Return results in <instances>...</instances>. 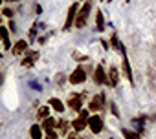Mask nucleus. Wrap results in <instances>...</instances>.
<instances>
[{
  "label": "nucleus",
  "mask_w": 156,
  "mask_h": 139,
  "mask_svg": "<svg viewBox=\"0 0 156 139\" xmlns=\"http://www.w3.org/2000/svg\"><path fill=\"white\" fill-rule=\"evenodd\" d=\"M90 11H92V2H90V0H87V2L79 8V11H77V17H75L73 26H75V28H79V29H83V28L87 26V20H88Z\"/></svg>",
  "instance_id": "obj_1"
},
{
  "label": "nucleus",
  "mask_w": 156,
  "mask_h": 139,
  "mask_svg": "<svg viewBox=\"0 0 156 139\" xmlns=\"http://www.w3.org/2000/svg\"><path fill=\"white\" fill-rule=\"evenodd\" d=\"M77 114H79V115H77V117L72 121V130L79 134V132H83L85 128H88V117H90V110H83V108H81L79 112H77Z\"/></svg>",
  "instance_id": "obj_2"
},
{
  "label": "nucleus",
  "mask_w": 156,
  "mask_h": 139,
  "mask_svg": "<svg viewBox=\"0 0 156 139\" xmlns=\"http://www.w3.org/2000/svg\"><path fill=\"white\" fill-rule=\"evenodd\" d=\"M85 81H87V68H83V66H77L73 72L68 75V83L73 84V86L85 84Z\"/></svg>",
  "instance_id": "obj_3"
},
{
  "label": "nucleus",
  "mask_w": 156,
  "mask_h": 139,
  "mask_svg": "<svg viewBox=\"0 0 156 139\" xmlns=\"http://www.w3.org/2000/svg\"><path fill=\"white\" fill-rule=\"evenodd\" d=\"M79 2H73L70 8H68V13H66V20H64V26H62V29L64 31H68L72 26H73V22H75V17H77V11H79Z\"/></svg>",
  "instance_id": "obj_4"
},
{
  "label": "nucleus",
  "mask_w": 156,
  "mask_h": 139,
  "mask_svg": "<svg viewBox=\"0 0 156 139\" xmlns=\"http://www.w3.org/2000/svg\"><path fill=\"white\" fill-rule=\"evenodd\" d=\"M88 128H90L92 134H101L103 128H105V121H103V117L98 115V114L90 115V117H88Z\"/></svg>",
  "instance_id": "obj_5"
},
{
  "label": "nucleus",
  "mask_w": 156,
  "mask_h": 139,
  "mask_svg": "<svg viewBox=\"0 0 156 139\" xmlns=\"http://www.w3.org/2000/svg\"><path fill=\"white\" fill-rule=\"evenodd\" d=\"M92 79H94V83H96V84H108V79H107V70H105L101 64H98V66L94 68V72H92Z\"/></svg>",
  "instance_id": "obj_6"
},
{
  "label": "nucleus",
  "mask_w": 156,
  "mask_h": 139,
  "mask_svg": "<svg viewBox=\"0 0 156 139\" xmlns=\"http://www.w3.org/2000/svg\"><path fill=\"white\" fill-rule=\"evenodd\" d=\"M39 57H41V53L39 51H33V49H28L26 53H24V57H22V60H20V64H22V68H33V64L39 60Z\"/></svg>",
  "instance_id": "obj_7"
},
{
  "label": "nucleus",
  "mask_w": 156,
  "mask_h": 139,
  "mask_svg": "<svg viewBox=\"0 0 156 139\" xmlns=\"http://www.w3.org/2000/svg\"><path fill=\"white\" fill-rule=\"evenodd\" d=\"M103 106H105V93H98V95H94V97L90 99L88 110H90L92 114H98V112L103 110Z\"/></svg>",
  "instance_id": "obj_8"
},
{
  "label": "nucleus",
  "mask_w": 156,
  "mask_h": 139,
  "mask_svg": "<svg viewBox=\"0 0 156 139\" xmlns=\"http://www.w3.org/2000/svg\"><path fill=\"white\" fill-rule=\"evenodd\" d=\"M85 95H87L85 92H83V93H72L70 99H68V108L73 110V112H79V110L83 108V97H85Z\"/></svg>",
  "instance_id": "obj_9"
},
{
  "label": "nucleus",
  "mask_w": 156,
  "mask_h": 139,
  "mask_svg": "<svg viewBox=\"0 0 156 139\" xmlns=\"http://www.w3.org/2000/svg\"><path fill=\"white\" fill-rule=\"evenodd\" d=\"M121 72H123V75L127 77V81L132 84V83H134V75H132L130 60H129V57H127V55H123V60H121Z\"/></svg>",
  "instance_id": "obj_10"
},
{
  "label": "nucleus",
  "mask_w": 156,
  "mask_h": 139,
  "mask_svg": "<svg viewBox=\"0 0 156 139\" xmlns=\"http://www.w3.org/2000/svg\"><path fill=\"white\" fill-rule=\"evenodd\" d=\"M107 79H108V84L107 86H118L119 84V70L116 66H110L108 68V72H107Z\"/></svg>",
  "instance_id": "obj_11"
},
{
  "label": "nucleus",
  "mask_w": 156,
  "mask_h": 139,
  "mask_svg": "<svg viewBox=\"0 0 156 139\" xmlns=\"http://www.w3.org/2000/svg\"><path fill=\"white\" fill-rule=\"evenodd\" d=\"M26 51H28V40H17V42L11 46V53H13L15 57H22Z\"/></svg>",
  "instance_id": "obj_12"
},
{
  "label": "nucleus",
  "mask_w": 156,
  "mask_h": 139,
  "mask_svg": "<svg viewBox=\"0 0 156 139\" xmlns=\"http://www.w3.org/2000/svg\"><path fill=\"white\" fill-rule=\"evenodd\" d=\"M57 134H61V135H68L70 134V128H72V123L70 121H66V119H61V121H57Z\"/></svg>",
  "instance_id": "obj_13"
},
{
  "label": "nucleus",
  "mask_w": 156,
  "mask_h": 139,
  "mask_svg": "<svg viewBox=\"0 0 156 139\" xmlns=\"http://www.w3.org/2000/svg\"><path fill=\"white\" fill-rule=\"evenodd\" d=\"M105 28H107V24H105V15H103L101 9H98V11H96V29H98V31H103Z\"/></svg>",
  "instance_id": "obj_14"
},
{
  "label": "nucleus",
  "mask_w": 156,
  "mask_h": 139,
  "mask_svg": "<svg viewBox=\"0 0 156 139\" xmlns=\"http://www.w3.org/2000/svg\"><path fill=\"white\" fill-rule=\"evenodd\" d=\"M48 104H50L57 114H62V112H64V104H62V101H61V99H57V97L48 99Z\"/></svg>",
  "instance_id": "obj_15"
},
{
  "label": "nucleus",
  "mask_w": 156,
  "mask_h": 139,
  "mask_svg": "<svg viewBox=\"0 0 156 139\" xmlns=\"http://www.w3.org/2000/svg\"><path fill=\"white\" fill-rule=\"evenodd\" d=\"M41 126H42V130H44V132H50V130H55L57 121H55L53 117H46V119L41 123Z\"/></svg>",
  "instance_id": "obj_16"
},
{
  "label": "nucleus",
  "mask_w": 156,
  "mask_h": 139,
  "mask_svg": "<svg viewBox=\"0 0 156 139\" xmlns=\"http://www.w3.org/2000/svg\"><path fill=\"white\" fill-rule=\"evenodd\" d=\"M42 126L41 124H33L31 128H30V135H31V139H42Z\"/></svg>",
  "instance_id": "obj_17"
},
{
  "label": "nucleus",
  "mask_w": 156,
  "mask_h": 139,
  "mask_svg": "<svg viewBox=\"0 0 156 139\" xmlns=\"http://www.w3.org/2000/svg\"><path fill=\"white\" fill-rule=\"evenodd\" d=\"M121 134H123L125 139H141V135H140L138 132L130 130V128H121Z\"/></svg>",
  "instance_id": "obj_18"
},
{
  "label": "nucleus",
  "mask_w": 156,
  "mask_h": 139,
  "mask_svg": "<svg viewBox=\"0 0 156 139\" xmlns=\"http://www.w3.org/2000/svg\"><path fill=\"white\" fill-rule=\"evenodd\" d=\"M46 117H50V108H48V106H41V108H39V112H37V119L42 123Z\"/></svg>",
  "instance_id": "obj_19"
},
{
  "label": "nucleus",
  "mask_w": 156,
  "mask_h": 139,
  "mask_svg": "<svg viewBox=\"0 0 156 139\" xmlns=\"http://www.w3.org/2000/svg\"><path fill=\"white\" fill-rule=\"evenodd\" d=\"M108 44L112 46V49H119V46H121V40H119V37H118L116 33H112V37L108 39Z\"/></svg>",
  "instance_id": "obj_20"
},
{
  "label": "nucleus",
  "mask_w": 156,
  "mask_h": 139,
  "mask_svg": "<svg viewBox=\"0 0 156 139\" xmlns=\"http://www.w3.org/2000/svg\"><path fill=\"white\" fill-rule=\"evenodd\" d=\"M108 110H110V114H112L114 117H118V119L121 117V114H119V108H118V104H116L114 101H110V103H108Z\"/></svg>",
  "instance_id": "obj_21"
},
{
  "label": "nucleus",
  "mask_w": 156,
  "mask_h": 139,
  "mask_svg": "<svg viewBox=\"0 0 156 139\" xmlns=\"http://www.w3.org/2000/svg\"><path fill=\"white\" fill-rule=\"evenodd\" d=\"M13 15H15V11H13L9 6L2 8V17H6V19H13Z\"/></svg>",
  "instance_id": "obj_22"
},
{
  "label": "nucleus",
  "mask_w": 156,
  "mask_h": 139,
  "mask_svg": "<svg viewBox=\"0 0 156 139\" xmlns=\"http://www.w3.org/2000/svg\"><path fill=\"white\" fill-rule=\"evenodd\" d=\"M39 22H33V26H31V29H30V39H33V40H37V29H39Z\"/></svg>",
  "instance_id": "obj_23"
},
{
  "label": "nucleus",
  "mask_w": 156,
  "mask_h": 139,
  "mask_svg": "<svg viewBox=\"0 0 156 139\" xmlns=\"http://www.w3.org/2000/svg\"><path fill=\"white\" fill-rule=\"evenodd\" d=\"M64 81H68V77H66V75H64V73H62V72H61V73H57V75H55V83H57V84H59V86H62V84H64Z\"/></svg>",
  "instance_id": "obj_24"
},
{
  "label": "nucleus",
  "mask_w": 156,
  "mask_h": 139,
  "mask_svg": "<svg viewBox=\"0 0 156 139\" xmlns=\"http://www.w3.org/2000/svg\"><path fill=\"white\" fill-rule=\"evenodd\" d=\"M57 130H50V132H46V139H57Z\"/></svg>",
  "instance_id": "obj_25"
},
{
  "label": "nucleus",
  "mask_w": 156,
  "mask_h": 139,
  "mask_svg": "<svg viewBox=\"0 0 156 139\" xmlns=\"http://www.w3.org/2000/svg\"><path fill=\"white\" fill-rule=\"evenodd\" d=\"M2 42H4V49H11V40H9V37H6V39H2Z\"/></svg>",
  "instance_id": "obj_26"
},
{
  "label": "nucleus",
  "mask_w": 156,
  "mask_h": 139,
  "mask_svg": "<svg viewBox=\"0 0 156 139\" xmlns=\"http://www.w3.org/2000/svg\"><path fill=\"white\" fill-rule=\"evenodd\" d=\"M73 59H75V60H87L88 57H87V55H81V53H77V51H75V53H73Z\"/></svg>",
  "instance_id": "obj_27"
},
{
  "label": "nucleus",
  "mask_w": 156,
  "mask_h": 139,
  "mask_svg": "<svg viewBox=\"0 0 156 139\" xmlns=\"http://www.w3.org/2000/svg\"><path fill=\"white\" fill-rule=\"evenodd\" d=\"M33 9H35V13H37V15H41V13H42V6H41V4H37V2L33 4Z\"/></svg>",
  "instance_id": "obj_28"
},
{
  "label": "nucleus",
  "mask_w": 156,
  "mask_h": 139,
  "mask_svg": "<svg viewBox=\"0 0 156 139\" xmlns=\"http://www.w3.org/2000/svg\"><path fill=\"white\" fill-rule=\"evenodd\" d=\"M8 29H9L11 33H15V31H17V28H15V22H13L11 19H9V24H8Z\"/></svg>",
  "instance_id": "obj_29"
},
{
  "label": "nucleus",
  "mask_w": 156,
  "mask_h": 139,
  "mask_svg": "<svg viewBox=\"0 0 156 139\" xmlns=\"http://www.w3.org/2000/svg\"><path fill=\"white\" fill-rule=\"evenodd\" d=\"M66 139H79V135H77V132H70L66 135Z\"/></svg>",
  "instance_id": "obj_30"
},
{
  "label": "nucleus",
  "mask_w": 156,
  "mask_h": 139,
  "mask_svg": "<svg viewBox=\"0 0 156 139\" xmlns=\"http://www.w3.org/2000/svg\"><path fill=\"white\" fill-rule=\"evenodd\" d=\"M101 46H103V49H108V48H110V44H108L105 39H101Z\"/></svg>",
  "instance_id": "obj_31"
},
{
  "label": "nucleus",
  "mask_w": 156,
  "mask_h": 139,
  "mask_svg": "<svg viewBox=\"0 0 156 139\" xmlns=\"http://www.w3.org/2000/svg\"><path fill=\"white\" fill-rule=\"evenodd\" d=\"M31 86H33L35 90H41V84H37V83H31Z\"/></svg>",
  "instance_id": "obj_32"
},
{
  "label": "nucleus",
  "mask_w": 156,
  "mask_h": 139,
  "mask_svg": "<svg viewBox=\"0 0 156 139\" xmlns=\"http://www.w3.org/2000/svg\"><path fill=\"white\" fill-rule=\"evenodd\" d=\"M4 2H9L11 4V2H19V0H4Z\"/></svg>",
  "instance_id": "obj_33"
},
{
  "label": "nucleus",
  "mask_w": 156,
  "mask_h": 139,
  "mask_svg": "<svg viewBox=\"0 0 156 139\" xmlns=\"http://www.w3.org/2000/svg\"><path fill=\"white\" fill-rule=\"evenodd\" d=\"M2 81H4V75H2V73H0V84H2Z\"/></svg>",
  "instance_id": "obj_34"
},
{
  "label": "nucleus",
  "mask_w": 156,
  "mask_h": 139,
  "mask_svg": "<svg viewBox=\"0 0 156 139\" xmlns=\"http://www.w3.org/2000/svg\"><path fill=\"white\" fill-rule=\"evenodd\" d=\"M0 26H2V17H0Z\"/></svg>",
  "instance_id": "obj_35"
},
{
  "label": "nucleus",
  "mask_w": 156,
  "mask_h": 139,
  "mask_svg": "<svg viewBox=\"0 0 156 139\" xmlns=\"http://www.w3.org/2000/svg\"><path fill=\"white\" fill-rule=\"evenodd\" d=\"M2 57H4V53H0V59H2Z\"/></svg>",
  "instance_id": "obj_36"
},
{
  "label": "nucleus",
  "mask_w": 156,
  "mask_h": 139,
  "mask_svg": "<svg viewBox=\"0 0 156 139\" xmlns=\"http://www.w3.org/2000/svg\"><path fill=\"white\" fill-rule=\"evenodd\" d=\"M2 2H4V0H0V6H2Z\"/></svg>",
  "instance_id": "obj_37"
},
{
  "label": "nucleus",
  "mask_w": 156,
  "mask_h": 139,
  "mask_svg": "<svg viewBox=\"0 0 156 139\" xmlns=\"http://www.w3.org/2000/svg\"><path fill=\"white\" fill-rule=\"evenodd\" d=\"M107 2H112V0H107Z\"/></svg>",
  "instance_id": "obj_38"
},
{
  "label": "nucleus",
  "mask_w": 156,
  "mask_h": 139,
  "mask_svg": "<svg viewBox=\"0 0 156 139\" xmlns=\"http://www.w3.org/2000/svg\"><path fill=\"white\" fill-rule=\"evenodd\" d=\"M0 40H2V37H0Z\"/></svg>",
  "instance_id": "obj_39"
},
{
  "label": "nucleus",
  "mask_w": 156,
  "mask_h": 139,
  "mask_svg": "<svg viewBox=\"0 0 156 139\" xmlns=\"http://www.w3.org/2000/svg\"><path fill=\"white\" fill-rule=\"evenodd\" d=\"M81 2H83V0H81ZM85 2H87V0H85Z\"/></svg>",
  "instance_id": "obj_40"
},
{
  "label": "nucleus",
  "mask_w": 156,
  "mask_h": 139,
  "mask_svg": "<svg viewBox=\"0 0 156 139\" xmlns=\"http://www.w3.org/2000/svg\"><path fill=\"white\" fill-rule=\"evenodd\" d=\"M110 139H114V137H110Z\"/></svg>",
  "instance_id": "obj_41"
}]
</instances>
